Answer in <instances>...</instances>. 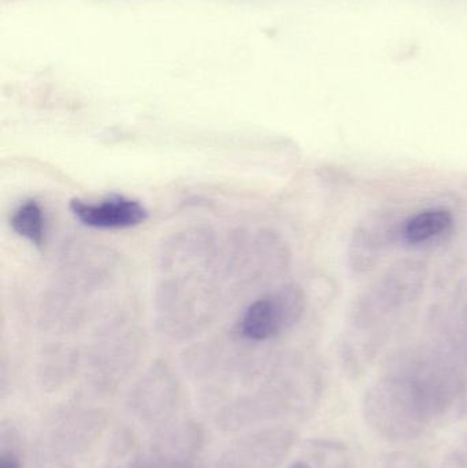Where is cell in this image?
<instances>
[{
	"mask_svg": "<svg viewBox=\"0 0 467 468\" xmlns=\"http://www.w3.org/2000/svg\"><path fill=\"white\" fill-rule=\"evenodd\" d=\"M388 468H424L419 462L414 461L411 458H403V456H398L394 461L389 462Z\"/></svg>",
	"mask_w": 467,
	"mask_h": 468,
	"instance_id": "cell-14",
	"label": "cell"
},
{
	"mask_svg": "<svg viewBox=\"0 0 467 468\" xmlns=\"http://www.w3.org/2000/svg\"><path fill=\"white\" fill-rule=\"evenodd\" d=\"M427 282L422 261H398L354 302L343 332L342 356L354 367L369 363L414 310Z\"/></svg>",
	"mask_w": 467,
	"mask_h": 468,
	"instance_id": "cell-1",
	"label": "cell"
},
{
	"mask_svg": "<svg viewBox=\"0 0 467 468\" xmlns=\"http://www.w3.org/2000/svg\"><path fill=\"white\" fill-rule=\"evenodd\" d=\"M73 216L85 227L95 229H126L147 221L148 211L139 200L126 197H106L98 202L70 200Z\"/></svg>",
	"mask_w": 467,
	"mask_h": 468,
	"instance_id": "cell-9",
	"label": "cell"
},
{
	"mask_svg": "<svg viewBox=\"0 0 467 468\" xmlns=\"http://www.w3.org/2000/svg\"><path fill=\"white\" fill-rule=\"evenodd\" d=\"M126 406L134 420L156 433L181 420L180 379L166 363H155L133 385Z\"/></svg>",
	"mask_w": 467,
	"mask_h": 468,
	"instance_id": "cell-3",
	"label": "cell"
},
{
	"mask_svg": "<svg viewBox=\"0 0 467 468\" xmlns=\"http://www.w3.org/2000/svg\"><path fill=\"white\" fill-rule=\"evenodd\" d=\"M14 232L35 245L43 247L46 241V218L43 208L36 200H27L14 210L10 218Z\"/></svg>",
	"mask_w": 467,
	"mask_h": 468,
	"instance_id": "cell-11",
	"label": "cell"
},
{
	"mask_svg": "<svg viewBox=\"0 0 467 468\" xmlns=\"http://www.w3.org/2000/svg\"><path fill=\"white\" fill-rule=\"evenodd\" d=\"M0 468H24L21 453L14 439L7 440L3 433L2 445H0Z\"/></svg>",
	"mask_w": 467,
	"mask_h": 468,
	"instance_id": "cell-12",
	"label": "cell"
},
{
	"mask_svg": "<svg viewBox=\"0 0 467 468\" xmlns=\"http://www.w3.org/2000/svg\"><path fill=\"white\" fill-rule=\"evenodd\" d=\"M62 415L52 429V461L59 468H77L98 444L109 418L103 410L85 407L69 410Z\"/></svg>",
	"mask_w": 467,
	"mask_h": 468,
	"instance_id": "cell-5",
	"label": "cell"
},
{
	"mask_svg": "<svg viewBox=\"0 0 467 468\" xmlns=\"http://www.w3.org/2000/svg\"><path fill=\"white\" fill-rule=\"evenodd\" d=\"M139 349L133 335H111L98 341L87 360L90 387L99 395H114L136 366Z\"/></svg>",
	"mask_w": 467,
	"mask_h": 468,
	"instance_id": "cell-8",
	"label": "cell"
},
{
	"mask_svg": "<svg viewBox=\"0 0 467 468\" xmlns=\"http://www.w3.org/2000/svg\"><path fill=\"white\" fill-rule=\"evenodd\" d=\"M145 468H191L189 463H180V462L161 461V459L151 456L150 462L144 464Z\"/></svg>",
	"mask_w": 467,
	"mask_h": 468,
	"instance_id": "cell-13",
	"label": "cell"
},
{
	"mask_svg": "<svg viewBox=\"0 0 467 468\" xmlns=\"http://www.w3.org/2000/svg\"><path fill=\"white\" fill-rule=\"evenodd\" d=\"M214 266L159 267L155 311L158 327L167 337L186 340L199 335L216 315L219 288Z\"/></svg>",
	"mask_w": 467,
	"mask_h": 468,
	"instance_id": "cell-2",
	"label": "cell"
},
{
	"mask_svg": "<svg viewBox=\"0 0 467 468\" xmlns=\"http://www.w3.org/2000/svg\"><path fill=\"white\" fill-rule=\"evenodd\" d=\"M405 217L394 211H377L365 217L348 242V264L356 274H366L380 266L398 241H402Z\"/></svg>",
	"mask_w": 467,
	"mask_h": 468,
	"instance_id": "cell-6",
	"label": "cell"
},
{
	"mask_svg": "<svg viewBox=\"0 0 467 468\" xmlns=\"http://www.w3.org/2000/svg\"><path fill=\"white\" fill-rule=\"evenodd\" d=\"M132 468H145V467H144V464H143V466H136V464H134V466Z\"/></svg>",
	"mask_w": 467,
	"mask_h": 468,
	"instance_id": "cell-15",
	"label": "cell"
},
{
	"mask_svg": "<svg viewBox=\"0 0 467 468\" xmlns=\"http://www.w3.org/2000/svg\"><path fill=\"white\" fill-rule=\"evenodd\" d=\"M306 294L296 283H287L260 296L247 307L238 322L239 337L260 344L273 340L298 324L306 310Z\"/></svg>",
	"mask_w": 467,
	"mask_h": 468,
	"instance_id": "cell-4",
	"label": "cell"
},
{
	"mask_svg": "<svg viewBox=\"0 0 467 468\" xmlns=\"http://www.w3.org/2000/svg\"><path fill=\"white\" fill-rule=\"evenodd\" d=\"M293 444V433L280 425L252 429L219 456L214 468H277Z\"/></svg>",
	"mask_w": 467,
	"mask_h": 468,
	"instance_id": "cell-7",
	"label": "cell"
},
{
	"mask_svg": "<svg viewBox=\"0 0 467 468\" xmlns=\"http://www.w3.org/2000/svg\"><path fill=\"white\" fill-rule=\"evenodd\" d=\"M454 227V216L443 207L427 208L408 217L403 224L402 241L422 245L444 236Z\"/></svg>",
	"mask_w": 467,
	"mask_h": 468,
	"instance_id": "cell-10",
	"label": "cell"
}]
</instances>
